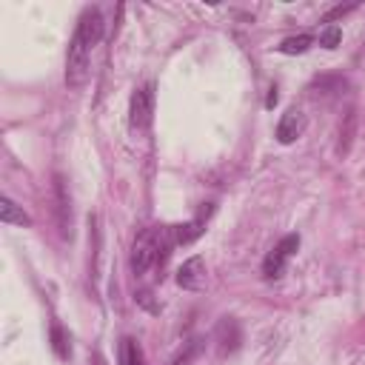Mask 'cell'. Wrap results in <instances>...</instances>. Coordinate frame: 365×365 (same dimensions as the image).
I'll use <instances>...</instances> for the list:
<instances>
[{
    "label": "cell",
    "mask_w": 365,
    "mask_h": 365,
    "mask_svg": "<svg viewBox=\"0 0 365 365\" xmlns=\"http://www.w3.org/2000/svg\"><path fill=\"white\" fill-rule=\"evenodd\" d=\"M103 14L100 9H86L77 20V29L68 40V51H66V86L68 88H80L88 80V60H91V48L100 43L103 37Z\"/></svg>",
    "instance_id": "obj_1"
},
{
    "label": "cell",
    "mask_w": 365,
    "mask_h": 365,
    "mask_svg": "<svg viewBox=\"0 0 365 365\" xmlns=\"http://www.w3.org/2000/svg\"><path fill=\"white\" fill-rule=\"evenodd\" d=\"M174 245V225H151L145 228L131 248V271L140 277L151 271L157 262L168 257V248Z\"/></svg>",
    "instance_id": "obj_2"
},
{
    "label": "cell",
    "mask_w": 365,
    "mask_h": 365,
    "mask_svg": "<svg viewBox=\"0 0 365 365\" xmlns=\"http://www.w3.org/2000/svg\"><path fill=\"white\" fill-rule=\"evenodd\" d=\"M297 248H299V234H285V237L274 245V251H268V257L262 259V277H265V279L282 277L285 262L297 254Z\"/></svg>",
    "instance_id": "obj_3"
},
{
    "label": "cell",
    "mask_w": 365,
    "mask_h": 365,
    "mask_svg": "<svg viewBox=\"0 0 365 365\" xmlns=\"http://www.w3.org/2000/svg\"><path fill=\"white\" fill-rule=\"evenodd\" d=\"M51 191H54V217H57V228H60V237L63 240H71V194H68V185H66V177L63 174H54L51 177Z\"/></svg>",
    "instance_id": "obj_4"
},
{
    "label": "cell",
    "mask_w": 365,
    "mask_h": 365,
    "mask_svg": "<svg viewBox=\"0 0 365 365\" xmlns=\"http://www.w3.org/2000/svg\"><path fill=\"white\" fill-rule=\"evenodd\" d=\"M151 114H154V86L145 83L140 86L134 94H131V106H128V123L131 128H148L151 123Z\"/></svg>",
    "instance_id": "obj_5"
},
{
    "label": "cell",
    "mask_w": 365,
    "mask_h": 365,
    "mask_svg": "<svg viewBox=\"0 0 365 365\" xmlns=\"http://www.w3.org/2000/svg\"><path fill=\"white\" fill-rule=\"evenodd\" d=\"M177 285L185 288V291H200L205 285V259L202 257L185 259L177 271Z\"/></svg>",
    "instance_id": "obj_6"
},
{
    "label": "cell",
    "mask_w": 365,
    "mask_h": 365,
    "mask_svg": "<svg viewBox=\"0 0 365 365\" xmlns=\"http://www.w3.org/2000/svg\"><path fill=\"white\" fill-rule=\"evenodd\" d=\"M302 131H305V114H302L299 108H288V111L279 117V123H277V140H279L282 145L294 143Z\"/></svg>",
    "instance_id": "obj_7"
},
{
    "label": "cell",
    "mask_w": 365,
    "mask_h": 365,
    "mask_svg": "<svg viewBox=\"0 0 365 365\" xmlns=\"http://www.w3.org/2000/svg\"><path fill=\"white\" fill-rule=\"evenodd\" d=\"M217 351H220V356H225V354H231V351H237V345L242 342V334H240V322L237 319H231V317H225V319H220V325H217Z\"/></svg>",
    "instance_id": "obj_8"
},
{
    "label": "cell",
    "mask_w": 365,
    "mask_h": 365,
    "mask_svg": "<svg viewBox=\"0 0 365 365\" xmlns=\"http://www.w3.org/2000/svg\"><path fill=\"white\" fill-rule=\"evenodd\" d=\"M354 137H356V108H345L342 120H339V131H336V157H348L351 145H354Z\"/></svg>",
    "instance_id": "obj_9"
},
{
    "label": "cell",
    "mask_w": 365,
    "mask_h": 365,
    "mask_svg": "<svg viewBox=\"0 0 365 365\" xmlns=\"http://www.w3.org/2000/svg\"><path fill=\"white\" fill-rule=\"evenodd\" d=\"M208 214H211V208H205L200 217H194L191 222H182V225H174V242L177 245H188V242H194L202 231H205V220H208Z\"/></svg>",
    "instance_id": "obj_10"
},
{
    "label": "cell",
    "mask_w": 365,
    "mask_h": 365,
    "mask_svg": "<svg viewBox=\"0 0 365 365\" xmlns=\"http://www.w3.org/2000/svg\"><path fill=\"white\" fill-rule=\"evenodd\" d=\"M0 220H3L6 225H31L29 214H26L11 197H3V200H0Z\"/></svg>",
    "instance_id": "obj_11"
},
{
    "label": "cell",
    "mask_w": 365,
    "mask_h": 365,
    "mask_svg": "<svg viewBox=\"0 0 365 365\" xmlns=\"http://www.w3.org/2000/svg\"><path fill=\"white\" fill-rule=\"evenodd\" d=\"M117 359H120V365H145L143 348H140V342H137V339H131V336H123V339H120Z\"/></svg>",
    "instance_id": "obj_12"
},
{
    "label": "cell",
    "mask_w": 365,
    "mask_h": 365,
    "mask_svg": "<svg viewBox=\"0 0 365 365\" xmlns=\"http://www.w3.org/2000/svg\"><path fill=\"white\" fill-rule=\"evenodd\" d=\"M314 43V37L311 34H297V37H285L277 48L282 51V54H302V51H308V46Z\"/></svg>",
    "instance_id": "obj_13"
},
{
    "label": "cell",
    "mask_w": 365,
    "mask_h": 365,
    "mask_svg": "<svg viewBox=\"0 0 365 365\" xmlns=\"http://www.w3.org/2000/svg\"><path fill=\"white\" fill-rule=\"evenodd\" d=\"M339 40H342V29H339L336 23H328V26L319 31V46H325V48H336Z\"/></svg>",
    "instance_id": "obj_14"
},
{
    "label": "cell",
    "mask_w": 365,
    "mask_h": 365,
    "mask_svg": "<svg viewBox=\"0 0 365 365\" xmlns=\"http://www.w3.org/2000/svg\"><path fill=\"white\" fill-rule=\"evenodd\" d=\"M51 345H54V354L60 359H68V336L60 325H51Z\"/></svg>",
    "instance_id": "obj_15"
},
{
    "label": "cell",
    "mask_w": 365,
    "mask_h": 365,
    "mask_svg": "<svg viewBox=\"0 0 365 365\" xmlns=\"http://www.w3.org/2000/svg\"><path fill=\"white\" fill-rule=\"evenodd\" d=\"M197 351H200V339H191L188 348H185V354H180V356L174 359V365H188V362L197 356Z\"/></svg>",
    "instance_id": "obj_16"
},
{
    "label": "cell",
    "mask_w": 365,
    "mask_h": 365,
    "mask_svg": "<svg viewBox=\"0 0 365 365\" xmlns=\"http://www.w3.org/2000/svg\"><path fill=\"white\" fill-rule=\"evenodd\" d=\"M354 9H356L354 3H351V6H336V9H331V11L325 14V23H331L334 17H342V14H348V11H354Z\"/></svg>",
    "instance_id": "obj_17"
},
{
    "label": "cell",
    "mask_w": 365,
    "mask_h": 365,
    "mask_svg": "<svg viewBox=\"0 0 365 365\" xmlns=\"http://www.w3.org/2000/svg\"><path fill=\"white\" fill-rule=\"evenodd\" d=\"M265 106H268V108H274V106H277V88H271V94H268Z\"/></svg>",
    "instance_id": "obj_18"
},
{
    "label": "cell",
    "mask_w": 365,
    "mask_h": 365,
    "mask_svg": "<svg viewBox=\"0 0 365 365\" xmlns=\"http://www.w3.org/2000/svg\"><path fill=\"white\" fill-rule=\"evenodd\" d=\"M97 365H103V359H100V356H97Z\"/></svg>",
    "instance_id": "obj_19"
}]
</instances>
